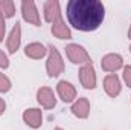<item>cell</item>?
<instances>
[{
	"instance_id": "cell-1",
	"label": "cell",
	"mask_w": 131,
	"mask_h": 130,
	"mask_svg": "<svg viewBox=\"0 0 131 130\" xmlns=\"http://www.w3.org/2000/svg\"><path fill=\"white\" fill-rule=\"evenodd\" d=\"M69 23L78 31H95L104 20L105 8L99 0H70L66 6Z\"/></svg>"
}]
</instances>
